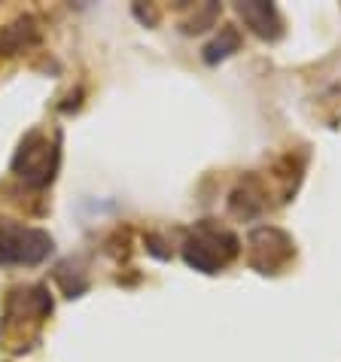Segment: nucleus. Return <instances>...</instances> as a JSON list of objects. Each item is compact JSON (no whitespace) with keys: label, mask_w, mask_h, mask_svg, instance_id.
<instances>
[{"label":"nucleus","mask_w":341,"mask_h":362,"mask_svg":"<svg viewBox=\"0 0 341 362\" xmlns=\"http://www.w3.org/2000/svg\"><path fill=\"white\" fill-rule=\"evenodd\" d=\"M52 253V238L40 228H22L13 223H0V262L37 265Z\"/></svg>","instance_id":"1"},{"label":"nucleus","mask_w":341,"mask_h":362,"mask_svg":"<svg viewBox=\"0 0 341 362\" xmlns=\"http://www.w3.org/2000/svg\"><path fill=\"white\" fill-rule=\"evenodd\" d=\"M241 16H244L262 37H268V28L265 25H268V18H274V9L272 6H265V4H244V6H241Z\"/></svg>","instance_id":"5"},{"label":"nucleus","mask_w":341,"mask_h":362,"mask_svg":"<svg viewBox=\"0 0 341 362\" xmlns=\"http://www.w3.org/2000/svg\"><path fill=\"white\" fill-rule=\"evenodd\" d=\"M55 168H58V149L40 132L28 134L22 149H18L13 158V170L31 186H46L49 180H52Z\"/></svg>","instance_id":"2"},{"label":"nucleus","mask_w":341,"mask_h":362,"mask_svg":"<svg viewBox=\"0 0 341 362\" xmlns=\"http://www.w3.org/2000/svg\"><path fill=\"white\" fill-rule=\"evenodd\" d=\"M238 240L229 231H216V228H198L186 244V262L202 268V271H214L219 265H226L235 256Z\"/></svg>","instance_id":"3"},{"label":"nucleus","mask_w":341,"mask_h":362,"mask_svg":"<svg viewBox=\"0 0 341 362\" xmlns=\"http://www.w3.org/2000/svg\"><path fill=\"white\" fill-rule=\"evenodd\" d=\"M37 40V22L34 18H18L16 25H9L4 34H0V52L4 55H16L18 49H25L28 43Z\"/></svg>","instance_id":"4"}]
</instances>
